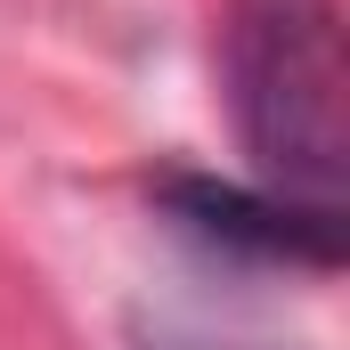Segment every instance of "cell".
<instances>
[{"label": "cell", "mask_w": 350, "mask_h": 350, "mask_svg": "<svg viewBox=\"0 0 350 350\" xmlns=\"http://www.w3.org/2000/svg\"><path fill=\"white\" fill-rule=\"evenodd\" d=\"M139 350H269V342H245V334H220V326H187V318H139Z\"/></svg>", "instance_id": "3"}, {"label": "cell", "mask_w": 350, "mask_h": 350, "mask_svg": "<svg viewBox=\"0 0 350 350\" xmlns=\"http://www.w3.org/2000/svg\"><path fill=\"white\" fill-rule=\"evenodd\" d=\"M163 204L187 237L204 245H228V253H253V261H285V269H334L342 261V228L326 204H301V196H277V187H237V179H204V172H172L163 179Z\"/></svg>", "instance_id": "2"}, {"label": "cell", "mask_w": 350, "mask_h": 350, "mask_svg": "<svg viewBox=\"0 0 350 350\" xmlns=\"http://www.w3.org/2000/svg\"><path fill=\"white\" fill-rule=\"evenodd\" d=\"M228 98L269 187L334 212L350 179V66L334 0H228Z\"/></svg>", "instance_id": "1"}]
</instances>
